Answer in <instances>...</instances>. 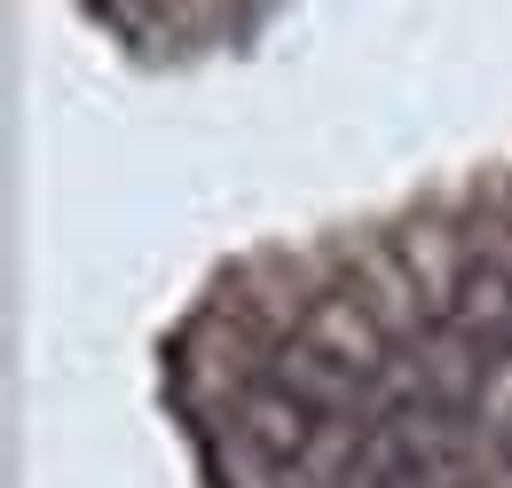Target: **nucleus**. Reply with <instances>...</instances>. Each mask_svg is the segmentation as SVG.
I'll list each match as a JSON object with an SVG mask.
<instances>
[{
	"mask_svg": "<svg viewBox=\"0 0 512 488\" xmlns=\"http://www.w3.org/2000/svg\"><path fill=\"white\" fill-rule=\"evenodd\" d=\"M386 370V331L371 300L363 292H323L300 323H292V339H284V355H276V386H292L300 402H316V410H339V402H355L371 378Z\"/></svg>",
	"mask_w": 512,
	"mask_h": 488,
	"instance_id": "1",
	"label": "nucleus"
},
{
	"mask_svg": "<svg viewBox=\"0 0 512 488\" xmlns=\"http://www.w3.org/2000/svg\"><path fill=\"white\" fill-rule=\"evenodd\" d=\"M434 323L473 370L512 363V268L505 260H465L434 300Z\"/></svg>",
	"mask_w": 512,
	"mask_h": 488,
	"instance_id": "2",
	"label": "nucleus"
}]
</instances>
